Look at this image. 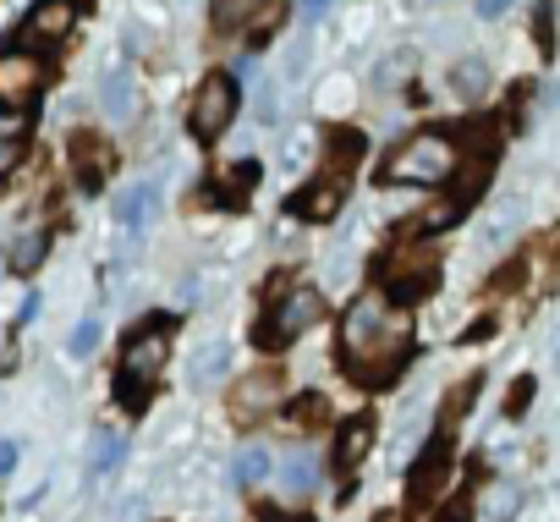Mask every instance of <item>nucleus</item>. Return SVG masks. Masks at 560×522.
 <instances>
[{
    "label": "nucleus",
    "mask_w": 560,
    "mask_h": 522,
    "mask_svg": "<svg viewBox=\"0 0 560 522\" xmlns=\"http://www.w3.org/2000/svg\"><path fill=\"white\" fill-rule=\"evenodd\" d=\"M341 352H347V369L369 385L390 380L407 352H412V336H407V320L385 303V298H358L347 309V325H341Z\"/></svg>",
    "instance_id": "obj_1"
},
{
    "label": "nucleus",
    "mask_w": 560,
    "mask_h": 522,
    "mask_svg": "<svg viewBox=\"0 0 560 522\" xmlns=\"http://www.w3.org/2000/svg\"><path fill=\"white\" fill-rule=\"evenodd\" d=\"M165 363H171V325L160 320V325H149V330H138V336L127 341L121 374H116V402L138 413V407L149 402V385L160 380Z\"/></svg>",
    "instance_id": "obj_2"
},
{
    "label": "nucleus",
    "mask_w": 560,
    "mask_h": 522,
    "mask_svg": "<svg viewBox=\"0 0 560 522\" xmlns=\"http://www.w3.org/2000/svg\"><path fill=\"white\" fill-rule=\"evenodd\" d=\"M456 176V143L445 132H418L401 149H390L385 160V182H407V187H440Z\"/></svg>",
    "instance_id": "obj_3"
},
{
    "label": "nucleus",
    "mask_w": 560,
    "mask_h": 522,
    "mask_svg": "<svg viewBox=\"0 0 560 522\" xmlns=\"http://www.w3.org/2000/svg\"><path fill=\"white\" fill-rule=\"evenodd\" d=\"M434 281H440V253H434V247H401L396 258H385V287H390L401 303L429 298Z\"/></svg>",
    "instance_id": "obj_4"
},
{
    "label": "nucleus",
    "mask_w": 560,
    "mask_h": 522,
    "mask_svg": "<svg viewBox=\"0 0 560 522\" xmlns=\"http://www.w3.org/2000/svg\"><path fill=\"white\" fill-rule=\"evenodd\" d=\"M319 314H325V298H319V292H308V287L287 292V298L275 303V314L258 325V347H287V341H292V336H303Z\"/></svg>",
    "instance_id": "obj_5"
},
{
    "label": "nucleus",
    "mask_w": 560,
    "mask_h": 522,
    "mask_svg": "<svg viewBox=\"0 0 560 522\" xmlns=\"http://www.w3.org/2000/svg\"><path fill=\"white\" fill-rule=\"evenodd\" d=\"M231 116H236V78L209 72L203 89H198V100H192V132L198 138H220L231 127Z\"/></svg>",
    "instance_id": "obj_6"
},
{
    "label": "nucleus",
    "mask_w": 560,
    "mask_h": 522,
    "mask_svg": "<svg viewBox=\"0 0 560 522\" xmlns=\"http://www.w3.org/2000/svg\"><path fill=\"white\" fill-rule=\"evenodd\" d=\"M39 83H45L39 56H28V50H7V56H0V105H28L39 94Z\"/></svg>",
    "instance_id": "obj_7"
},
{
    "label": "nucleus",
    "mask_w": 560,
    "mask_h": 522,
    "mask_svg": "<svg viewBox=\"0 0 560 522\" xmlns=\"http://www.w3.org/2000/svg\"><path fill=\"white\" fill-rule=\"evenodd\" d=\"M445 478H451V440L440 434L423 456H418V467H412V484H407V500L412 506H429L440 489H445Z\"/></svg>",
    "instance_id": "obj_8"
},
{
    "label": "nucleus",
    "mask_w": 560,
    "mask_h": 522,
    "mask_svg": "<svg viewBox=\"0 0 560 522\" xmlns=\"http://www.w3.org/2000/svg\"><path fill=\"white\" fill-rule=\"evenodd\" d=\"M72 23H78V7H72V0H39V7L28 12V23H23V34L39 39V45H56V39L72 34Z\"/></svg>",
    "instance_id": "obj_9"
},
{
    "label": "nucleus",
    "mask_w": 560,
    "mask_h": 522,
    "mask_svg": "<svg viewBox=\"0 0 560 522\" xmlns=\"http://www.w3.org/2000/svg\"><path fill=\"white\" fill-rule=\"evenodd\" d=\"M280 402V374H247L236 391H231V413L242 418V424H253L258 413H269Z\"/></svg>",
    "instance_id": "obj_10"
},
{
    "label": "nucleus",
    "mask_w": 560,
    "mask_h": 522,
    "mask_svg": "<svg viewBox=\"0 0 560 522\" xmlns=\"http://www.w3.org/2000/svg\"><path fill=\"white\" fill-rule=\"evenodd\" d=\"M154 214H160V182H154V176L132 182V187L116 198V220H121V225H132V231H143Z\"/></svg>",
    "instance_id": "obj_11"
},
{
    "label": "nucleus",
    "mask_w": 560,
    "mask_h": 522,
    "mask_svg": "<svg viewBox=\"0 0 560 522\" xmlns=\"http://www.w3.org/2000/svg\"><path fill=\"white\" fill-rule=\"evenodd\" d=\"M225 369H231V341H225V336H209V341L192 352L187 380H192L198 391H209V385H220V380H225Z\"/></svg>",
    "instance_id": "obj_12"
},
{
    "label": "nucleus",
    "mask_w": 560,
    "mask_h": 522,
    "mask_svg": "<svg viewBox=\"0 0 560 522\" xmlns=\"http://www.w3.org/2000/svg\"><path fill=\"white\" fill-rule=\"evenodd\" d=\"M72 171H78V182L94 193V187H105V176H110V149L100 143V138H72Z\"/></svg>",
    "instance_id": "obj_13"
},
{
    "label": "nucleus",
    "mask_w": 560,
    "mask_h": 522,
    "mask_svg": "<svg viewBox=\"0 0 560 522\" xmlns=\"http://www.w3.org/2000/svg\"><path fill=\"white\" fill-rule=\"evenodd\" d=\"M341 198H347V182H341V176H319L308 193L292 198V209H298L303 220H330V214L341 209Z\"/></svg>",
    "instance_id": "obj_14"
},
{
    "label": "nucleus",
    "mask_w": 560,
    "mask_h": 522,
    "mask_svg": "<svg viewBox=\"0 0 560 522\" xmlns=\"http://www.w3.org/2000/svg\"><path fill=\"white\" fill-rule=\"evenodd\" d=\"M264 12H269V0H214L209 18H214V34H220V39H236V34H242L247 23H258Z\"/></svg>",
    "instance_id": "obj_15"
},
{
    "label": "nucleus",
    "mask_w": 560,
    "mask_h": 522,
    "mask_svg": "<svg viewBox=\"0 0 560 522\" xmlns=\"http://www.w3.org/2000/svg\"><path fill=\"white\" fill-rule=\"evenodd\" d=\"M369 445H374V418H352L341 429V440H336V467L341 473H358V462L369 456Z\"/></svg>",
    "instance_id": "obj_16"
},
{
    "label": "nucleus",
    "mask_w": 560,
    "mask_h": 522,
    "mask_svg": "<svg viewBox=\"0 0 560 522\" xmlns=\"http://www.w3.org/2000/svg\"><path fill=\"white\" fill-rule=\"evenodd\" d=\"M269 473H275V456H269L264 445H242L236 462H231V484H258V478H269Z\"/></svg>",
    "instance_id": "obj_17"
},
{
    "label": "nucleus",
    "mask_w": 560,
    "mask_h": 522,
    "mask_svg": "<svg viewBox=\"0 0 560 522\" xmlns=\"http://www.w3.org/2000/svg\"><path fill=\"white\" fill-rule=\"evenodd\" d=\"M23 138H28V121L23 116H0V176L23 160Z\"/></svg>",
    "instance_id": "obj_18"
},
{
    "label": "nucleus",
    "mask_w": 560,
    "mask_h": 522,
    "mask_svg": "<svg viewBox=\"0 0 560 522\" xmlns=\"http://www.w3.org/2000/svg\"><path fill=\"white\" fill-rule=\"evenodd\" d=\"M287 489H292V495H314V489H319V456H314V451H298V456L287 462Z\"/></svg>",
    "instance_id": "obj_19"
},
{
    "label": "nucleus",
    "mask_w": 560,
    "mask_h": 522,
    "mask_svg": "<svg viewBox=\"0 0 560 522\" xmlns=\"http://www.w3.org/2000/svg\"><path fill=\"white\" fill-rule=\"evenodd\" d=\"M451 89H456L462 100H483V94H489V67H483V61H462V67L451 72Z\"/></svg>",
    "instance_id": "obj_20"
},
{
    "label": "nucleus",
    "mask_w": 560,
    "mask_h": 522,
    "mask_svg": "<svg viewBox=\"0 0 560 522\" xmlns=\"http://www.w3.org/2000/svg\"><path fill=\"white\" fill-rule=\"evenodd\" d=\"M412 67H418V56H412V50H401V56H385V61L374 67V89H401V83L412 78Z\"/></svg>",
    "instance_id": "obj_21"
},
{
    "label": "nucleus",
    "mask_w": 560,
    "mask_h": 522,
    "mask_svg": "<svg viewBox=\"0 0 560 522\" xmlns=\"http://www.w3.org/2000/svg\"><path fill=\"white\" fill-rule=\"evenodd\" d=\"M100 94H105V111L110 116H132V78L127 72H105Z\"/></svg>",
    "instance_id": "obj_22"
},
{
    "label": "nucleus",
    "mask_w": 560,
    "mask_h": 522,
    "mask_svg": "<svg viewBox=\"0 0 560 522\" xmlns=\"http://www.w3.org/2000/svg\"><path fill=\"white\" fill-rule=\"evenodd\" d=\"M39 258H45V231H23L12 242V270H39Z\"/></svg>",
    "instance_id": "obj_23"
},
{
    "label": "nucleus",
    "mask_w": 560,
    "mask_h": 522,
    "mask_svg": "<svg viewBox=\"0 0 560 522\" xmlns=\"http://www.w3.org/2000/svg\"><path fill=\"white\" fill-rule=\"evenodd\" d=\"M121 451H127V440L110 434V429H100V434H94V473H110V467L121 462Z\"/></svg>",
    "instance_id": "obj_24"
},
{
    "label": "nucleus",
    "mask_w": 560,
    "mask_h": 522,
    "mask_svg": "<svg viewBox=\"0 0 560 522\" xmlns=\"http://www.w3.org/2000/svg\"><path fill=\"white\" fill-rule=\"evenodd\" d=\"M94 347H100V320H78L72 336H67V352H72V358H89Z\"/></svg>",
    "instance_id": "obj_25"
},
{
    "label": "nucleus",
    "mask_w": 560,
    "mask_h": 522,
    "mask_svg": "<svg viewBox=\"0 0 560 522\" xmlns=\"http://www.w3.org/2000/svg\"><path fill=\"white\" fill-rule=\"evenodd\" d=\"M253 176H258V171H253V160H236V171H225V176H214V187L236 198V193H247V187H253Z\"/></svg>",
    "instance_id": "obj_26"
},
{
    "label": "nucleus",
    "mask_w": 560,
    "mask_h": 522,
    "mask_svg": "<svg viewBox=\"0 0 560 522\" xmlns=\"http://www.w3.org/2000/svg\"><path fill=\"white\" fill-rule=\"evenodd\" d=\"M472 396H478V380H462V385L451 391V402H445V418H440V424L451 429V424H456V418H462V413L472 407Z\"/></svg>",
    "instance_id": "obj_27"
},
{
    "label": "nucleus",
    "mask_w": 560,
    "mask_h": 522,
    "mask_svg": "<svg viewBox=\"0 0 560 522\" xmlns=\"http://www.w3.org/2000/svg\"><path fill=\"white\" fill-rule=\"evenodd\" d=\"M483 511H489V522H511V511H516V489H511V484H500V489L489 495V506H483Z\"/></svg>",
    "instance_id": "obj_28"
},
{
    "label": "nucleus",
    "mask_w": 560,
    "mask_h": 522,
    "mask_svg": "<svg viewBox=\"0 0 560 522\" xmlns=\"http://www.w3.org/2000/svg\"><path fill=\"white\" fill-rule=\"evenodd\" d=\"M325 413H330V407H325V396H308V402H298V407H292V418H298V424H325Z\"/></svg>",
    "instance_id": "obj_29"
},
{
    "label": "nucleus",
    "mask_w": 560,
    "mask_h": 522,
    "mask_svg": "<svg viewBox=\"0 0 560 522\" xmlns=\"http://www.w3.org/2000/svg\"><path fill=\"white\" fill-rule=\"evenodd\" d=\"M527 402H533V380H527V374H522V380H516V385H511V402H505V413H511V418H516V413H522V407H527Z\"/></svg>",
    "instance_id": "obj_30"
},
{
    "label": "nucleus",
    "mask_w": 560,
    "mask_h": 522,
    "mask_svg": "<svg viewBox=\"0 0 560 522\" xmlns=\"http://www.w3.org/2000/svg\"><path fill=\"white\" fill-rule=\"evenodd\" d=\"M298 12H303V23H319L330 12V0H298Z\"/></svg>",
    "instance_id": "obj_31"
},
{
    "label": "nucleus",
    "mask_w": 560,
    "mask_h": 522,
    "mask_svg": "<svg viewBox=\"0 0 560 522\" xmlns=\"http://www.w3.org/2000/svg\"><path fill=\"white\" fill-rule=\"evenodd\" d=\"M269 116H275V89L258 83V121H269Z\"/></svg>",
    "instance_id": "obj_32"
},
{
    "label": "nucleus",
    "mask_w": 560,
    "mask_h": 522,
    "mask_svg": "<svg viewBox=\"0 0 560 522\" xmlns=\"http://www.w3.org/2000/svg\"><path fill=\"white\" fill-rule=\"evenodd\" d=\"M12 467H18V445H12V440H0V478H7Z\"/></svg>",
    "instance_id": "obj_33"
},
{
    "label": "nucleus",
    "mask_w": 560,
    "mask_h": 522,
    "mask_svg": "<svg viewBox=\"0 0 560 522\" xmlns=\"http://www.w3.org/2000/svg\"><path fill=\"white\" fill-rule=\"evenodd\" d=\"M505 12V0H478V18H500Z\"/></svg>",
    "instance_id": "obj_34"
},
{
    "label": "nucleus",
    "mask_w": 560,
    "mask_h": 522,
    "mask_svg": "<svg viewBox=\"0 0 560 522\" xmlns=\"http://www.w3.org/2000/svg\"><path fill=\"white\" fill-rule=\"evenodd\" d=\"M380 522H396V517H380Z\"/></svg>",
    "instance_id": "obj_35"
},
{
    "label": "nucleus",
    "mask_w": 560,
    "mask_h": 522,
    "mask_svg": "<svg viewBox=\"0 0 560 522\" xmlns=\"http://www.w3.org/2000/svg\"><path fill=\"white\" fill-rule=\"evenodd\" d=\"M298 522H303V517H298Z\"/></svg>",
    "instance_id": "obj_36"
}]
</instances>
